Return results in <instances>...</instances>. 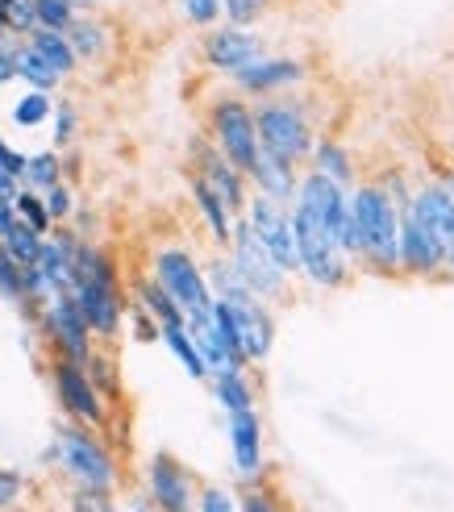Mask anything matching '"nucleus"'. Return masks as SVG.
Returning <instances> with one entry per match:
<instances>
[{
    "mask_svg": "<svg viewBox=\"0 0 454 512\" xmlns=\"http://www.w3.org/2000/svg\"><path fill=\"white\" fill-rule=\"evenodd\" d=\"M238 508H242V512H284L280 500H275V492L267 488L263 479H250V483H246V492L238 496Z\"/></svg>",
    "mask_w": 454,
    "mask_h": 512,
    "instance_id": "obj_40",
    "label": "nucleus"
},
{
    "mask_svg": "<svg viewBox=\"0 0 454 512\" xmlns=\"http://www.w3.org/2000/svg\"><path fill=\"white\" fill-rule=\"evenodd\" d=\"M200 50H205V63L213 71H221V75H234L238 67H246V63H255V59L267 55V46H263L259 34H250V30L230 25V21L213 25V30L205 34V42H200Z\"/></svg>",
    "mask_w": 454,
    "mask_h": 512,
    "instance_id": "obj_17",
    "label": "nucleus"
},
{
    "mask_svg": "<svg viewBox=\"0 0 454 512\" xmlns=\"http://www.w3.org/2000/svg\"><path fill=\"white\" fill-rule=\"evenodd\" d=\"M67 296L75 300V309H80V317L88 321L92 338H105V342L117 338L121 317H125V300H121L117 279H105V275H75Z\"/></svg>",
    "mask_w": 454,
    "mask_h": 512,
    "instance_id": "obj_10",
    "label": "nucleus"
},
{
    "mask_svg": "<svg viewBox=\"0 0 454 512\" xmlns=\"http://www.w3.org/2000/svg\"><path fill=\"white\" fill-rule=\"evenodd\" d=\"M150 279L180 304L184 317L192 313H205L213 304V292H209V279H205V267H200L184 246H159L155 259H150Z\"/></svg>",
    "mask_w": 454,
    "mask_h": 512,
    "instance_id": "obj_7",
    "label": "nucleus"
},
{
    "mask_svg": "<svg viewBox=\"0 0 454 512\" xmlns=\"http://www.w3.org/2000/svg\"><path fill=\"white\" fill-rule=\"evenodd\" d=\"M292 234H296V275L317 292H342L355 267L338 250V242L296 204H292Z\"/></svg>",
    "mask_w": 454,
    "mask_h": 512,
    "instance_id": "obj_3",
    "label": "nucleus"
},
{
    "mask_svg": "<svg viewBox=\"0 0 454 512\" xmlns=\"http://www.w3.org/2000/svg\"><path fill=\"white\" fill-rule=\"evenodd\" d=\"M25 42H30V46L38 50V55H42L50 67H55L59 80H67V75H71L75 67H80V59H75V50H71V42H67V34H63V30H42V25H38V30L25 34Z\"/></svg>",
    "mask_w": 454,
    "mask_h": 512,
    "instance_id": "obj_26",
    "label": "nucleus"
},
{
    "mask_svg": "<svg viewBox=\"0 0 454 512\" xmlns=\"http://www.w3.org/2000/svg\"><path fill=\"white\" fill-rule=\"evenodd\" d=\"M271 5H275V0H221V17L230 25L250 30V25H259L271 13Z\"/></svg>",
    "mask_w": 454,
    "mask_h": 512,
    "instance_id": "obj_37",
    "label": "nucleus"
},
{
    "mask_svg": "<svg viewBox=\"0 0 454 512\" xmlns=\"http://www.w3.org/2000/svg\"><path fill=\"white\" fill-rule=\"evenodd\" d=\"M209 142L242 175H250V167L259 159V134H255V113H250L242 96H217L209 105Z\"/></svg>",
    "mask_w": 454,
    "mask_h": 512,
    "instance_id": "obj_6",
    "label": "nucleus"
},
{
    "mask_svg": "<svg viewBox=\"0 0 454 512\" xmlns=\"http://www.w3.org/2000/svg\"><path fill=\"white\" fill-rule=\"evenodd\" d=\"M0 296H5L9 304H25V288H21V263L13 259V254L0 246Z\"/></svg>",
    "mask_w": 454,
    "mask_h": 512,
    "instance_id": "obj_39",
    "label": "nucleus"
},
{
    "mask_svg": "<svg viewBox=\"0 0 454 512\" xmlns=\"http://www.w3.org/2000/svg\"><path fill=\"white\" fill-rule=\"evenodd\" d=\"M255 113V134H259V146L280 155L288 163H309V150L317 142V130H313V117L300 100H284V96H263L259 105H250Z\"/></svg>",
    "mask_w": 454,
    "mask_h": 512,
    "instance_id": "obj_2",
    "label": "nucleus"
},
{
    "mask_svg": "<svg viewBox=\"0 0 454 512\" xmlns=\"http://www.w3.org/2000/svg\"><path fill=\"white\" fill-rule=\"evenodd\" d=\"M9 80H17V67H13V46H0V88Z\"/></svg>",
    "mask_w": 454,
    "mask_h": 512,
    "instance_id": "obj_48",
    "label": "nucleus"
},
{
    "mask_svg": "<svg viewBox=\"0 0 454 512\" xmlns=\"http://www.w3.org/2000/svg\"><path fill=\"white\" fill-rule=\"evenodd\" d=\"M205 279H209V292H213V300H225V304H246V300H259L255 292L246 288V279L234 271V263L230 259H217L205 267Z\"/></svg>",
    "mask_w": 454,
    "mask_h": 512,
    "instance_id": "obj_28",
    "label": "nucleus"
},
{
    "mask_svg": "<svg viewBox=\"0 0 454 512\" xmlns=\"http://www.w3.org/2000/svg\"><path fill=\"white\" fill-rule=\"evenodd\" d=\"M234 88L246 92V96H280L296 84H305L309 80V63H300V59H288V55H263L255 63H246L238 67L234 75Z\"/></svg>",
    "mask_w": 454,
    "mask_h": 512,
    "instance_id": "obj_16",
    "label": "nucleus"
},
{
    "mask_svg": "<svg viewBox=\"0 0 454 512\" xmlns=\"http://www.w3.org/2000/svg\"><path fill=\"white\" fill-rule=\"evenodd\" d=\"M192 204H196V213L205 217L209 238H213L221 250L230 246V234H234V213L225 209V204L217 200V192L205 184V179H196V175H192Z\"/></svg>",
    "mask_w": 454,
    "mask_h": 512,
    "instance_id": "obj_24",
    "label": "nucleus"
},
{
    "mask_svg": "<svg viewBox=\"0 0 454 512\" xmlns=\"http://www.w3.org/2000/svg\"><path fill=\"white\" fill-rule=\"evenodd\" d=\"M50 379H55V396H59V408L75 421V425H88V429H100L109 425V400L96 392V383L88 379V371L71 358H55L50 367Z\"/></svg>",
    "mask_w": 454,
    "mask_h": 512,
    "instance_id": "obj_9",
    "label": "nucleus"
},
{
    "mask_svg": "<svg viewBox=\"0 0 454 512\" xmlns=\"http://www.w3.org/2000/svg\"><path fill=\"white\" fill-rule=\"evenodd\" d=\"M400 275H409V279L446 275V246L413 217L409 204H400Z\"/></svg>",
    "mask_w": 454,
    "mask_h": 512,
    "instance_id": "obj_11",
    "label": "nucleus"
},
{
    "mask_svg": "<svg viewBox=\"0 0 454 512\" xmlns=\"http://www.w3.org/2000/svg\"><path fill=\"white\" fill-rule=\"evenodd\" d=\"M450 155H454V138H450Z\"/></svg>",
    "mask_w": 454,
    "mask_h": 512,
    "instance_id": "obj_55",
    "label": "nucleus"
},
{
    "mask_svg": "<svg viewBox=\"0 0 454 512\" xmlns=\"http://www.w3.org/2000/svg\"><path fill=\"white\" fill-rule=\"evenodd\" d=\"M209 383H213V396L225 413H242V408H255V400H259L246 371H221V375H209Z\"/></svg>",
    "mask_w": 454,
    "mask_h": 512,
    "instance_id": "obj_27",
    "label": "nucleus"
},
{
    "mask_svg": "<svg viewBox=\"0 0 454 512\" xmlns=\"http://www.w3.org/2000/svg\"><path fill=\"white\" fill-rule=\"evenodd\" d=\"M192 512H242V508H238V496L234 492H225V488H217V483H209V488L196 492Z\"/></svg>",
    "mask_w": 454,
    "mask_h": 512,
    "instance_id": "obj_42",
    "label": "nucleus"
},
{
    "mask_svg": "<svg viewBox=\"0 0 454 512\" xmlns=\"http://www.w3.org/2000/svg\"><path fill=\"white\" fill-rule=\"evenodd\" d=\"M296 179H300L296 163H288V159L271 155V150L259 146V159H255V167H250L246 184H255V192H263V196H271V200L292 204V196H296Z\"/></svg>",
    "mask_w": 454,
    "mask_h": 512,
    "instance_id": "obj_22",
    "label": "nucleus"
},
{
    "mask_svg": "<svg viewBox=\"0 0 454 512\" xmlns=\"http://www.w3.org/2000/svg\"><path fill=\"white\" fill-rule=\"evenodd\" d=\"M192 175L196 179H205V184L217 192V200L230 209L234 217H242L246 213V200H250V192H246V175L221 155V150L209 142V138H196L192 142Z\"/></svg>",
    "mask_w": 454,
    "mask_h": 512,
    "instance_id": "obj_13",
    "label": "nucleus"
},
{
    "mask_svg": "<svg viewBox=\"0 0 454 512\" xmlns=\"http://www.w3.org/2000/svg\"><path fill=\"white\" fill-rule=\"evenodd\" d=\"M50 117H55V142L59 146H67L75 134H80V117H75L71 105H55V113H50Z\"/></svg>",
    "mask_w": 454,
    "mask_h": 512,
    "instance_id": "obj_45",
    "label": "nucleus"
},
{
    "mask_svg": "<svg viewBox=\"0 0 454 512\" xmlns=\"http://www.w3.org/2000/svg\"><path fill=\"white\" fill-rule=\"evenodd\" d=\"M5 38H9V30H5V25H0V46H5Z\"/></svg>",
    "mask_w": 454,
    "mask_h": 512,
    "instance_id": "obj_54",
    "label": "nucleus"
},
{
    "mask_svg": "<svg viewBox=\"0 0 454 512\" xmlns=\"http://www.w3.org/2000/svg\"><path fill=\"white\" fill-rule=\"evenodd\" d=\"M246 225L250 234L259 238V246L275 259V267H280L284 275L296 279V234H292V204L284 200H271L263 192H255L246 200Z\"/></svg>",
    "mask_w": 454,
    "mask_h": 512,
    "instance_id": "obj_8",
    "label": "nucleus"
},
{
    "mask_svg": "<svg viewBox=\"0 0 454 512\" xmlns=\"http://www.w3.org/2000/svg\"><path fill=\"white\" fill-rule=\"evenodd\" d=\"M75 246H80V238H71L67 229H50V234L42 238V250H38V271L46 275V284L55 288L59 296L71 292V279H75Z\"/></svg>",
    "mask_w": 454,
    "mask_h": 512,
    "instance_id": "obj_21",
    "label": "nucleus"
},
{
    "mask_svg": "<svg viewBox=\"0 0 454 512\" xmlns=\"http://www.w3.org/2000/svg\"><path fill=\"white\" fill-rule=\"evenodd\" d=\"M159 5H163V0H159Z\"/></svg>",
    "mask_w": 454,
    "mask_h": 512,
    "instance_id": "obj_56",
    "label": "nucleus"
},
{
    "mask_svg": "<svg viewBox=\"0 0 454 512\" xmlns=\"http://www.w3.org/2000/svg\"><path fill=\"white\" fill-rule=\"evenodd\" d=\"M55 458L63 475L84 492H117L121 471H117V458L105 442L92 438L88 425H63L59 438H55Z\"/></svg>",
    "mask_w": 454,
    "mask_h": 512,
    "instance_id": "obj_4",
    "label": "nucleus"
},
{
    "mask_svg": "<svg viewBox=\"0 0 454 512\" xmlns=\"http://www.w3.org/2000/svg\"><path fill=\"white\" fill-rule=\"evenodd\" d=\"M134 512H159V508L150 504V500H138V504H134Z\"/></svg>",
    "mask_w": 454,
    "mask_h": 512,
    "instance_id": "obj_53",
    "label": "nucleus"
},
{
    "mask_svg": "<svg viewBox=\"0 0 454 512\" xmlns=\"http://www.w3.org/2000/svg\"><path fill=\"white\" fill-rule=\"evenodd\" d=\"M292 204L296 209H305L325 234H330L334 242H338V229H342V221H346V209H350V192L346 188H338L334 179H325L321 171H305L296 179V196H292Z\"/></svg>",
    "mask_w": 454,
    "mask_h": 512,
    "instance_id": "obj_14",
    "label": "nucleus"
},
{
    "mask_svg": "<svg viewBox=\"0 0 454 512\" xmlns=\"http://www.w3.org/2000/svg\"><path fill=\"white\" fill-rule=\"evenodd\" d=\"M13 67H17V80H25L34 92H55V88L63 84L59 75H55V67H50L30 42L13 46Z\"/></svg>",
    "mask_w": 454,
    "mask_h": 512,
    "instance_id": "obj_29",
    "label": "nucleus"
},
{
    "mask_svg": "<svg viewBox=\"0 0 454 512\" xmlns=\"http://www.w3.org/2000/svg\"><path fill=\"white\" fill-rule=\"evenodd\" d=\"M409 209H413V217L450 250V242H454V192H446L438 179H430V184H417V188H413Z\"/></svg>",
    "mask_w": 454,
    "mask_h": 512,
    "instance_id": "obj_19",
    "label": "nucleus"
},
{
    "mask_svg": "<svg viewBox=\"0 0 454 512\" xmlns=\"http://www.w3.org/2000/svg\"><path fill=\"white\" fill-rule=\"evenodd\" d=\"M350 213H355L363 254H359V271L396 279L400 275V209L396 200L380 188V179H363L350 188Z\"/></svg>",
    "mask_w": 454,
    "mask_h": 512,
    "instance_id": "obj_1",
    "label": "nucleus"
},
{
    "mask_svg": "<svg viewBox=\"0 0 454 512\" xmlns=\"http://www.w3.org/2000/svg\"><path fill=\"white\" fill-rule=\"evenodd\" d=\"M0 246H5L21 267H34V263H38V250H42V234H38V229H30L25 221H13L9 234L0 238Z\"/></svg>",
    "mask_w": 454,
    "mask_h": 512,
    "instance_id": "obj_33",
    "label": "nucleus"
},
{
    "mask_svg": "<svg viewBox=\"0 0 454 512\" xmlns=\"http://www.w3.org/2000/svg\"><path fill=\"white\" fill-rule=\"evenodd\" d=\"M50 113H55V100H50V92H34V88L13 105V121L21 125V130H38L42 121H50Z\"/></svg>",
    "mask_w": 454,
    "mask_h": 512,
    "instance_id": "obj_35",
    "label": "nucleus"
},
{
    "mask_svg": "<svg viewBox=\"0 0 454 512\" xmlns=\"http://www.w3.org/2000/svg\"><path fill=\"white\" fill-rule=\"evenodd\" d=\"M42 329H46V338L55 342L59 358H71V363H80V367L92 358V329L80 317L71 296H55L42 304Z\"/></svg>",
    "mask_w": 454,
    "mask_h": 512,
    "instance_id": "obj_15",
    "label": "nucleus"
},
{
    "mask_svg": "<svg viewBox=\"0 0 454 512\" xmlns=\"http://www.w3.org/2000/svg\"><path fill=\"white\" fill-rule=\"evenodd\" d=\"M17 221V213H13V200H0V238L9 234V225Z\"/></svg>",
    "mask_w": 454,
    "mask_h": 512,
    "instance_id": "obj_50",
    "label": "nucleus"
},
{
    "mask_svg": "<svg viewBox=\"0 0 454 512\" xmlns=\"http://www.w3.org/2000/svg\"><path fill=\"white\" fill-rule=\"evenodd\" d=\"M42 204H46V213H50V221H67L71 213H75V192L63 184V179H59V184H50L46 192H42Z\"/></svg>",
    "mask_w": 454,
    "mask_h": 512,
    "instance_id": "obj_41",
    "label": "nucleus"
},
{
    "mask_svg": "<svg viewBox=\"0 0 454 512\" xmlns=\"http://www.w3.org/2000/svg\"><path fill=\"white\" fill-rule=\"evenodd\" d=\"M230 454H234V471L238 479H263V417L259 408H242V413H230Z\"/></svg>",
    "mask_w": 454,
    "mask_h": 512,
    "instance_id": "obj_18",
    "label": "nucleus"
},
{
    "mask_svg": "<svg viewBox=\"0 0 454 512\" xmlns=\"http://www.w3.org/2000/svg\"><path fill=\"white\" fill-rule=\"evenodd\" d=\"M230 254L225 259L234 263V271L246 279V288L255 292L263 304H284L288 292H292V275H284L280 267H275V259L259 246V238L250 234L246 217H234V234H230V246H225Z\"/></svg>",
    "mask_w": 454,
    "mask_h": 512,
    "instance_id": "obj_5",
    "label": "nucleus"
},
{
    "mask_svg": "<svg viewBox=\"0 0 454 512\" xmlns=\"http://www.w3.org/2000/svg\"><path fill=\"white\" fill-rule=\"evenodd\" d=\"M446 275L454 279V242H450V250H446Z\"/></svg>",
    "mask_w": 454,
    "mask_h": 512,
    "instance_id": "obj_52",
    "label": "nucleus"
},
{
    "mask_svg": "<svg viewBox=\"0 0 454 512\" xmlns=\"http://www.w3.org/2000/svg\"><path fill=\"white\" fill-rule=\"evenodd\" d=\"M96 5H100V0H71L75 13H88V9H96Z\"/></svg>",
    "mask_w": 454,
    "mask_h": 512,
    "instance_id": "obj_51",
    "label": "nucleus"
},
{
    "mask_svg": "<svg viewBox=\"0 0 454 512\" xmlns=\"http://www.w3.org/2000/svg\"><path fill=\"white\" fill-rule=\"evenodd\" d=\"M146 500L159 512H192L196 504V479L175 454L159 450L146 463Z\"/></svg>",
    "mask_w": 454,
    "mask_h": 512,
    "instance_id": "obj_12",
    "label": "nucleus"
},
{
    "mask_svg": "<svg viewBox=\"0 0 454 512\" xmlns=\"http://www.w3.org/2000/svg\"><path fill=\"white\" fill-rule=\"evenodd\" d=\"M159 338H163V346L175 354V363H180L192 379H209L205 358H200V350H196V342H192V334H188V325H184V321H175V325H159Z\"/></svg>",
    "mask_w": 454,
    "mask_h": 512,
    "instance_id": "obj_30",
    "label": "nucleus"
},
{
    "mask_svg": "<svg viewBox=\"0 0 454 512\" xmlns=\"http://www.w3.org/2000/svg\"><path fill=\"white\" fill-rule=\"evenodd\" d=\"M138 309L155 321V325H175V321H188L184 309L175 304L155 279H138Z\"/></svg>",
    "mask_w": 454,
    "mask_h": 512,
    "instance_id": "obj_31",
    "label": "nucleus"
},
{
    "mask_svg": "<svg viewBox=\"0 0 454 512\" xmlns=\"http://www.w3.org/2000/svg\"><path fill=\"white\" fill-rule=\"evenodd\" d=\"M184 13L188 25H196V30H213V25H221V0H175Z\"/></svg>",
    "mask_w": 454,
    "mask_h": 512,
    "instance_id": "obj_38",
    "label": "nucleus"
},
{
    "mask_svg": "<svg viewBox=\"0 0 454 512\" xmlns=\"http://www.w3.org/2000/svg\"><path fill=\"white\" fill-rule=\"evenodd\" d=\"M75 17L71 0H38V25L42 30H67Z\"/></svg>",
    "mask_w": 454,
    "mask_h": 512,
    "instance_id": "obj_43",
    "label": "nucleus"
},
{
    "mask_svg": "<svg viewBox=\"0 0 454 512\" xmlns=\"http://www.w3.org/2000/svg\"><path fill=\"white\" fill-rule=\"evenodd\" d=\"M21 192V179L17 175H9L5 167H0V200H13Z\"/></svg>",
    "mask_w": 454,
    "mask_h": 512,
    "instance_id": "obj_49",
    "label": "nucleus"
},
{
    "mask_svg": "<svg viewBox=\"0 0 454 512\" xmlns=\"http://www.w3.org/2000/svg\"><path fill=\"white\" fill-rule=\"evenodd\" d=\"M13 213H17V221H25L30 229H38V234L46 238L50 229H55V221H50V213H46V204H42V192H34V188H25L21 184V192L13 196Z\"/></svg>",
    "mask_w": 454,
    "mask_h": 512,
    "instance_id": "obj_34",
    "label": "nucleus"
},
{
    "mask_svg": "<svg viewBox=\"0 0 454 512\" xmlns=\"http://www.w3.org/2000/svg\"><path fill=\"white\" fill-rule=\"evenodd\" d=\"M71 512H117V504H113V492H84V488H75L71 492Z\"/></svg>",
    "mask_w": 454,
    "mask_h": 512,
    "instance_id": "obj_44",
    "label": "nucleus"
},
{
    "mask_svg": "<svg viewBox=\"0 0 454 512\" xmlns=\"http://www.w3.org/2000/svg\"><path fill=\"white\" fill-rule=\"evenodd\" d=\"M0 167H5L9 175H17V179L25 175V155H21V150H13L5 138H0Z\"/></svg>",
    "mask_w": 454,
    "mask_h": 512,
    "instance_id": "obj_47",
    "label": "nucleus"
},
{
    "mask_svg": "<svg viewBox=\"0 0 454 512\" xmlns=\"http://www.w3.org/2000/svg\"><path fill=\"white\" fill-rule=\"evenodd\" d=\"M21 500V475L9 471V467H0V512L13 508Z\"/></svg>",
    "mask_w": 454,
    "mask_h": 512,
    "instance_id": "obj_46",
    "label": "nucleus"
},
{
    "mask_svg": "<svg viewBox=\"0 0 454 512\" xmlns=\"http://www.w3.org/2000/svg\"><path fill=\"white\" fill-rule=\"evenodd\" d=\"M59 179H63V159L55 155V150H42V155H25V175H21L25 188L46 192L50 184H59Z\"/></svg>",
    "mask_w": 454,
    "mask_h": 512,
    "instance_id": "obj_32",
    "label": "nucleus"
},
{
    "mask_svg": "<svg viewBox=\"0 0 454 512\" xmlns=\"http://www.w3.org/2000/svg\"><path fill=\"white\" fill-rule=\"evenodd\" d=\"M0 25L21 38L38 30V0H0Z\"/></svg>",
    "mask_w": 454,
    "mask_h": 512,
    "instance_id": "obj_36",
    "label": "nucleus"
},
{
    "mask_svg": "<svg viewBox=\"0 0 454 512\" xmlns=\"http://www.w3.org/2000/svg\"><path fill=\"white\" fill-rule=\"evenodd\" d=\"M309 163H313V171H321L325 179H334V184L346 188V192L359 184L355 155H350V146H342L338 138H317L313 150H309Z\"/></svg>",
    "mask_w": 454,
    "mask_h": 512,
    "instance_id": "obj_23",
    "label": "nucleus"
},
{
    "mask_svg": "<svg viewBox=\"0 0 454 512\" xmlns=\"http://www.w3.org/2000/svg\"><path fill=\"white\" fill-rule=\"evenodd\" d=\"M234 325H238V342L246 363H263L275 346V317L263 300H246V304H230Z\"/></svg>",
    "mask_w": 454,
    "mask_h": 512,
    "instance_id": "obj_20",
    "label": "nucleus"
},
{
    "mask_svg": "<svg viewBox=\"0 0 454 512\" xmlns=\"http://www.w3.org/2000/svg\"><path fill=\"white\" fill-rule=\"evenodd\" d=\"M63 34H67V42H71V50H75V59H80V63L105 59V50H109V30H105V25H100L96 17L75 13Z\"/></svg>",
    "mask_w": 454,
    "mask_h": 512,
    "instance_id": "obj_25",
    "label": "nucleus"
}]
</instances>
